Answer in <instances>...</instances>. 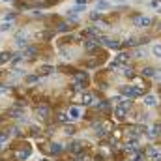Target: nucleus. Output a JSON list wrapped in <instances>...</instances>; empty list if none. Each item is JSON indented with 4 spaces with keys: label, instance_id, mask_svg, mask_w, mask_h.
Here are the masks:
<instances>
[{
    "label": "nucleus",
    "instance_id": "nucleus-33",
    "mask_svg": "<svg viewBox=\"0 0 161 161\" xmlns=\"http://www.w3.org/2000/svg\"><path fill=\"white\" fill-rule=\"evenodd\" d=\"M157 133H159V127H154V129H150V131H148V137H152V139H154V137H155Z\"/></svg>",
    "mask_w": 161,
    "mask_h": 161
},
{
    "label": "nucleus",
    "instance_id": "nucleus-17",
    "mask_svg": "<svg viewBox=\"0 0 161 161\" xmlns=\"http://www.w3.org/2000/svg\"><path fill=\"white\" fill-rule=\"evenodd\" d=\"M79 116H81V109H77V107L70 109V118H79Z\"/></svg>",
    "mask_w": 161,
    "mask_h": 161
},
{
    "label": "nucleus",
    "instance_id": "nucleus-5",
    "mask_svg": "<svg viewBox=\"0 0 161 161\" xmlns=\"http://www.w3.org/2000/svg\"><path fill=\"white\" fill-rule=\"evenodd\" d=\"M84 49H86L88 53H96V51L99 49V41H96V39L86 41V43H84Z\"/></svg>",
    "mask_w": 161,
    "mask_h": 161
},
{
    "label": "nucleus",
    "instance_id": "nucleus-20",
    "mask_svg": "<svg viewBox=\"0 0 161 161\" xmlns=\"http://www.w3.org/2000/svg\"><path fill=\"white\" fill-rule=\"evenodd\" d=\"M39 81V75H26V83L28 84H36Z\"/></svg>",
    "mask_w": 161,
    "mask_h": 161
},
{
    "label": "nucleus",
    "instance_id": "nucleus-26",
    "mask_svg": "<svg viewBox=\"0 0 161 161\" xmlns=\"http://www.w3.org/2000/svg\"><path fill=\"white\" fill-rule=\"evenodd\" d=\"M60 56L66 58V60H70V58H71V53L67 51V49H60Z\"/></svg>",
    "mask_w": 161,
    "mask_h": 161
},
{
    "label": "nucleus",
    "instance_id": "nucleus-11",
    "mask_svg": "<svg viewBox=\"0 0 161 161\" xmlns=\"http://www.w3.org/2000/svg\"><path fill=\"white\" fill-rule=\"evenodd\" d=\"M56 32H70V25L64 21H60L58 25H56Z\"/></svg>",
    "mask_w": 161,
    "mask_h": 161
},
{
    "label": "nucleus",
    "instance_id": "nucleus-7",
    "mask_svg": "<svg viewBox=\"0 0 161 161\" xmlns=\"http://www.w3.org/2000/svg\"><path fill=\"white\" fill-rule=\"evenodd\" d=\"M159 155H161V154H159L157 148H154V146H148V148H146V157H148V159H159Z\"/></svg>",
    "mask_w": 161,
    "mask_h": 161
},
{
    "label": "nucleus",
    "instance_id": "nucleus-27",
    "mask_svg": "<svg viewBox=\"0 0 161 161\" xmlns=\"http://www.w3.org/2000/svg\"><path fill=\"white\" fill-rule=\"evenodd\" d=\"M58 122H67V120H70V116H67V114L66 112H58Z\"/></svg>",
    "mask_w": 161,
    "mask_h": 161
},
{
    "label": "nucleus",
    "instance_id": "nucleus-6",
    "mask_svg": "<svg viewBox=\"0 0 161 161\" xmlns=\"http://www.w3.org/2000/svg\"><path fill=\"white\" fill-rule=\"evenodd\" d=\"M36 112H38V116H39L41 120H45V118L49 116V107H47V105H39V107L36 109Z\"/></svg>",
    "mask_w": 161,
    "mask_h": 161
},
{
    "label": "nucleus",
    "instance_id": "nucleus-19",
    "mask_svg": "<svg viewBox=\"0 0 161 161\" xmlns=\"http://www.w3.org/2000/svg\"><path fill=\"white\" fill-rule=\"evenodd\" d=\"M92 101H94V96H92V94H83V103L84 105H90Z\"/></svg>",
    "mask_w": 161,
    "mask_h": 161
},
{
    "label": "nucleus",
    "instance_id": "nucleus-10",
    "mask_svg": "<svg viewBox=\"0 0 161 161\" xmlns=\"http://www.w3.org/2000/svg\"><path fill=\"white\" fill-rule=\"evenodd\" d=\"M84 34H88V36H92V38H98V36L101 34V30H99L98 26H90V28H88Z\"/></svg>",
    "mask_w": 161,
    "mask_h": 161
},
{
    "label": "nucleus",
    "instance_id": "nucleus-1",
    "mask_svg": "<svg viewBox=\"0 0 161 161\" xmlns=\"http://www.w3.org/2000/svg\"><path fill=\"white\" fill-rule=\"evenodd\" d=\"M122 94L127 98H137V96H143V88L141 86H122Z\"/></svg>",
    "mask_w": 161,
    "mask_h": 161
},
{
    "label": "nucleus",
    "instance_id": "nucleus-24",
    "mask_svg": "<svg viewBox=\"0 0 161 161\" xmlns=\"http://www.w3.org/2000/svg\"><path fill=\"white\" fill-rule=\"evenodd\" d=\"M127 60H129V54L127 53H120L118 58H116V62H127Z\"/></svg>",
    "mask_w": 161,
    "mask_h": 161
},
{
    "label": "nucleus",
    "instance_id": "nucleus-4",
    "mask_svg": "<svg viewBox=\"0 0 161 161\" xmlns=\"http://www.w3.org/2000/svg\"><path fill=\"white\" fill-rule=\"evenodd\" d=\"M152 22H154V21H152L150 17H144V15L139 17V19H133V25H135V26H150Z\"/></svg>",
    "mask_w": 161,
    "mask_h": 161
},
{
    "label": "nucleus",
    "instance_id": "nucleus-22",
    "mask_svg": "<svg viewBox=\"0 0 161 161\" xmlns=\"http://www.w3.org/2000/svg\"><path fill=\"white\" fill-rule=\"evenodd\" d=\"M67 19H70L71 22H79V13H75V11H70V13H67Z\"/></svg>",
    "mask_w": 161,
    "mask_h": 161
},
{
    "label": "nucleus",
    "instance_id": "nucleus-18",
    "mask_svg": "<svg viewBox=\"0 0 161 161\" xmlns=\"http://www.w3.org/2000/svg\"><path fill=\"white\" fill-rule=\"evenodd\" d=\"M120 109H124V111H127V109H131V101L129 99H120V105H118Z\"/></svg>",
    "mask_w": 161,
    "mask_h": 161
},
{
    "label": "nucleus",
    "instance_id": "nucleus-35",
    "mask_svg": "<svg viewBox=\"0 0 161 161\" xmlns=\"http://www.w3.org/2000/svg\"><path fill=\"white\" fill-rule=\"evenodd\" d=\"M98 8H99V10H105V8H109V4H107V2H99Z\"/></svg>",
    "mask_w": 161,
    "mask_h": 161
},
{
    "label": "nucleus",
    "instance_id": "nucleus-12",
    "mask_svg": "<svg viewBox=\"0 0 161 161\" xmlns=\"http://www.w3.org/2000/svg\"><path fill=\"white\" fill-rule=\"evenodd\" d=\"M53 71H54L53 66H41V67H39V75H49V73H53Z\"/></svg>",
    "mask_w": 161,
    "mask_h": 161
},
{
    "label": "nucleus",
    "instance_id": "nucleus-2",
    "mask_svg": "<svg viewBox=\"0 0 161 161\" xmlns=\"http://www.w3.org/2000/svg\"><path fill=\"white\" fill-rule=\"evenodd\" d=\"M15 43H17V47H26V43H28V34L25 30H21L15 34Z\"/></svg>",
    "mask_w": 161,
    "mask_h": 161
},
{
    "label": "nucleus",
    "instance_id": "nucleus-39",
    "mask_svg": "<svg viewBox=\"0 0 161 161\" xmlns=\"http://www.w3.org/2000/svg\"><path fill=\"white\" fill-rule=\"evenodd\" d=\"M2 2H10V0H2Z\"/></svg>",
    "mask_w": 161,
    "mask_h": 161
},
{
    "label": "nucleus",
    "instance_id": "nucleus-21",
    "mask_svg": "<svg viewBox=\"0 0 161 161\" xmlns=\"http://www.w3.org/2000/svg\"><path fill=\"white\" fill-rule=\"evenodd\" d=\"M70 150H71V152H73V154L77 155V154L81 152V143H71V146H70Z\"/></svg>",
    "mask_w": 161,
    "mask_h": 161
},
{
    "label": "nucleus",
    "instance_id": "nucleus-34",
    "mask_svg": "<svg viewBox=\"0 0 161 161\" xmlns=\"http://www.w3.org/2000/svg\"><path fill=\"white\" fill-rule=\"evenodd\" d=\"M8 141V133H0V144H4Z\"/></svg>",
    "mask_w": 161,
    "mask_h": 161
},
{
    "label": "nucleus",
    "instance_id": "nucleus-8",
    "mask_svg": "<svg viewBox=\"0 0 161 161\" xmlns=\"http://www.w3.org/2000/svg\"><path fill=\"white\" fill-rule=\"evenodd\" d=\"M144 103H146L148 107H154V105L157 103V99H155L154 94H146V96H144Z\"/></svg>",
    "mask_w": 161,
    "mask_h": 161
},
{
    "label": "nucleus",
    "instance_id": "nucleus-32",
    "mask_svg": "<svg viewBox=\"0 0 161 161\" xmlns=\"http://www.w3.org/2000/svg\"><path fill=\"white\" fill-rule=\"evenodd\" d=\"M131 161H144V157H143V154L141 152H135V155H133V159Z\"/></svg>",
    "mask_w": 161,
    "mask_h": 161
},
{
    "label": "nucleus",
    "instance_id": "nucleus-31",
    "mask_svg": "<svg viewBox=\"0 0 161 161\" xmlns=\"http://www.w3.org/2000/svg\"><path fill=\"white\" fill-rule=\"evenodd\" d=\"M8 30H11V25H10V22H4V25H0V32H8Z\"/></svg>",
    "mask_w": 161,
    "mask_h": 161
},
{
    "label": "nucleus",
    "instance_id": "nucleus-38",
    "mask_svg": "<svg viewBox=\"0 0 161 161\" xmlns=\"http://www.w3.org/2000/svg\"><path fill=\"white\" fill-rule=\"evenodd\" d=\"M116 2H126V0H116Z\"/></svg>",
    "mask_w": 161,
    "mask_h": 161
},
{
    "label": "nucleus",
    "instance_id": "nucleus-25",
    "mask_svg": "<svg viewBox=\"0 0 161 161\" xmlns=\"http://www.w3.org/2000/svg\"><path fill=\"white\" fill-rule=\"evenodd\" d=\"M96 107H98V111H109V101H101Z\"/></svg>",
    "mask_w": 161,
    "mask_h": 161
},
{
    "label": "nucleus",
    "instance_id": "nucleus-36",
    "mask_svg": "<svg viewBox=\"0 0 161 161\" xmlns=\"http://www.w3.org/2000/svg\"><path fill=\"white\" fill-rule=\"evenodd\" d=\"M13 17H15L13 13H8V15H6V22H11V21H13Z\"/></svg>",
    "mask_w": 161,
    "mask_h": 161
},
{
    "label": "nucleus",
    "instance_id": "nucleus-14",
    "mask_svg": "<svg viewBox=\"0 0 161 161\" xmlns=\"http://www.w3.org/2000/svg\"><path fill=\"white\" fill-rule=\"evenodd\" d=\"M10 116H13V118H21V116H22V111L17 109V107H13V109L10 111Z\"/></svg>",
    "mask_w": 161,
    "mask_h": 161
},
{
    "label": "nucleus",
    "instance_id": "nucleus-37",
    "mask_svg": "<svg viewBox=\"0 0 161 161\" xmlns=\"http://www.w3.org/2000/svg\"><path fill=\"white\" fill-rule=\"evenodd\" d=\"M73 131H75L73 126H67V127H66V133H73Z\"/></svg>",
    "mask_w": 161,
    "mask_h": 161
},
{
    "label": "nucleus",
    "instance_id": "nucleus-28",
    "mask_svg": "<svg viewBox=\"0 0 161 161\" xmlns=\"http://www.w3.org/2000/svg\"><path fill=\"white\" fill-rule=\"evenodd\" d=\"M99 19H101V15H99L98 11H94V13H90V21H92V22H98Z\"/></svg>",
    "mask_w": 161,
    "mask_h": 161
},
{
    "label": "nucleus",
    "instance_id": "nucleus-40",
    "mask_svg": "<svg viewBox=\"0 0 161 161\" xmlns=\"http://www.w3.org/2000/svg\"><path fill=\"white\" fill-rule=\"evenodd\" d=\"M43 161H47V159H43Z\"/></svg>",
    "mask_w": 161,
    "mask_h": 161
},
{
    "label": "nucleus",
    "instance_id": "nucleus-16",
    "mask_svg": "<svg viewBox=\"0 0 161 161\" xmlns=\"http://www.w3.org/2000/svg\"><path fill=\"white\" fill-rule=\"evenodd\" d=\"M11 60V53H0V64H6Z\"/></svg>",
    "mask_w": 161,
    "mask_h": 161
},
{
    "label": "nucleus",
    "instance_id": "nucleus-3",
    "mask_svg": "<svg viewBox=\"0 0 161 161\" xmlns=\"http://www.w3.org/2000/svg\"><path fill=\"white\" fill-rule=\"evenodd\" d=\"M30 154H32V148L25 144V146H22L21 150H17L15 157H17V159H28V157H30Z\"/></svg>",
    "mask_w": 161,
    "mask_h": 161
},
{
    "label": "nucleus",
    "instance_id": "nucleus-13",
    "mask_svg": "<svg viewBox=\"0 0 161 161\" xmlns=\"http://www.w3.org/2000/svg\"><path fill=\"white\" fill-rule=\"evenodd\" d=\"M143 75L148 77V79H152V77L155 75V70H154V67H144V70H143Z\"/></svg>",
    "mask_w": 161,
    "mask_h": 161
},
{
    "label": "nucleus",
    "instance_id": "nucleus-23",
    "mask_svg": "<svg viewBox=\"0 0 161 161\" xmlns=\"http://www.w3.org/2000/svg\"><path fill=\"white\" fill-rule=\"evenodd\" d=\"M152 53H154V54H155L157 58H161V45H159V43L152 47Z\"/></svg>",
    "mask_w": 161,
    "mask_h": 161
},
{
    "label": "nucleus",
    "instance_id": "nucleus-29",
    "mask_svg": "<svg viewBox=\"0 0 161 161\" xmlns=\"http://www.w3.org/2000/svg\"><path fill=\"white\" fill-rule=\"evenodd\" d=\"M21 58H22L21 54H15V56H11V60H10V62H11V66H17V64L21 62Z\"/></svg>",
    "mask_w": 161,
    "mask_h": 161
},
{
    "label": "nucleus",
    "instance_id": "nucleus-30",
    "mask_svg": "<svg viewBox=\"0 0 161 161\" xmlns=\"http://www.w3.org/2000/svg\"><path fill=\"white\" fill-rule=\"evenodd\" d=\"M126 114H127V111H124V109H120V107H116V116H118V118H124V116H126Z\"/></svg>",
    "mask_w": 161,
    "mask_h": 161
},
{
    "label": "nucleus",
    "instance_id": "nucleus-9",
    "mask_svg": "<svg viewBox=\"0 0 161 161\" xmlns=\"http://www.w3.org/2000/svg\"><path fill=\"white\" fill-rule=\"evenodd\" d=\"M49 148H51V154H53V155H60V154H62V150H64V148H62V144H56V143H53Z\"/></svg>",
    "mask_w": 161,
    "mask_h": 161
},
{
    "label": "nucleus",
    "instance_id": "nucleus-15",
    "mask_svg": "<svg viewBox=\"0 0 161 161\" xmlns=\"http://www.w3.org/2000/svg\"><path fill=\"white\" fill-rule=\"evenodd\" d=\"M36 54H38L36 47H26V51H25V56H26V58H32V56H36Z\"/></svg>",
    "mask_w": 161,
    "mask_h": 161
}]
</instances>
